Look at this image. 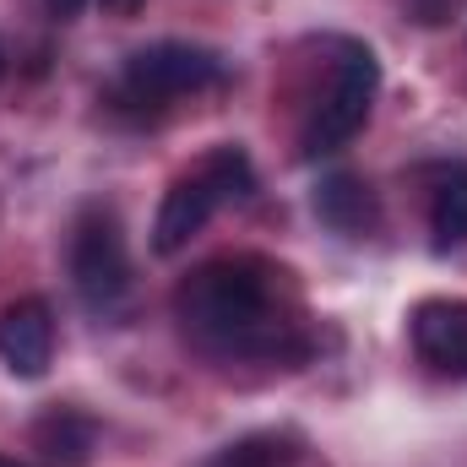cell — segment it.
<instances>
[{
	"instance_id": "obj_5",
	"label": "cell",
	"mask_w": 467,
	"mask_h": 467,
	"mask_svg": "<svg viewBox=\"0 0 467 467\" xmlns=\"http://www.w3.org/2000/svg\"><path fill=\"white\" fill-rule=\"evenodd\" d=\"M223 77V60L202 44H147L125 60L119 71V93L136 99V104H169V99H185V93H202Z\"/></svg>"
},
{
	"instance_id": "obj_2",
	"label": "cell",
	"mask_w": 467,
	"mask_h": 467,
	"mask_svg": "<svg viewBox=\"0 0 467 467\" xmlns=\"http://www.w3.org/2000/svg\"><path fill=\"white\" fill-rule=\"evenodd\" d=\"M250 185H255L250 158H244L239 147H213L191 174H180V180L169 185V196H163V207H158V218H152V250H158V255H180L196 234L207 229V218H213L223 202L250 196Z\"/></svg>"
},
{
	"instance_id": "obj_3",
	"label": "cell",
	"mask_w": 467,
	"mask_h": 467,
	"mask_svg": "<svg viewBox=\"0 0 467 467\" xmlns=\"http://www.w3.org/2000/svg\"><path fill=\"white\" fill-rule=\"evenodd\" d=\"M71 283H77L82 305L99 316H115L130 299V250H125L119 218L109 207L82 213V223L71 234Z\"/></svg>"
},
{
	"instance_id": "obj_4",
	"label": "cell",
	"mask_w": 467,
	"mask_h": 467,
	"mask_svg": "<svg viewBox=\"0 0 467 467\" xmlns=\"http://www.w3.org/2000/svg\"><path fill=\"white\" fill-rule=\"evenodd\" d=\"M375 93H380V60H375L364 44H343V60H337L332 93L316 104V115H310V125H305V158L337 152L353 130L369 119Z\"/></svg>"
},
{
	"instance_id": "obj_6",
	"label": "cell",
	"mask_w": 467,
	"mask_h": 467,
	"mask_svg": "<svg viewBox=\"0 0 467 467\" xmlns=\"http://www.w3.org/2000/svg\"><path fill=\"white\" fill-rule=\"evenodd\" d=\"M0 358L22 380H38L49 369V358H55V321H49L44 299H16V305L0 310Z\"/></svg>"
},
{
	"instance_id": "obj_12",
	"label": "cell",
	"mask_w": 467,
	"mask_h": 467,
	"mask_svg": "<svg viewBox=\"0 0 467 467\" xmlns=\"http://www.w3.org/2000/svg\"><path fill=\"white\" fill-rule=\"evenodd\" d=\"M44 5H49V16L71 22V16H82V5H88V0H44Z\"/></svg>"
},
{
	"instance_id": "obj_1",
	"label": "cell",
	"mask_w": 467,
	"mask_h": 467,
	"mask_svg": "<svg viewBox=\"0 0 467 467\" xmlns=\"http://www.w3.org/2000/svg\"><path fill=\"white\" fill-rule=\"evenodd\" d=\"M277 277L255 255H229L196 266L174 288V316L191 343L229 358H272L294 348V321L288 305L277 299Z\"/></svg>"
},
{
	"instance_id": "obj_7",
	"label": "cell",
	"mask_w": 467,
	"mask_h": 467,
	"mask_svg": "<svg viewBox=\"0 0 467 467\" xmlns=\"http://www.w3.org/2000/svg\"><path fill=\"white\" fill-rule=\"evenodd\" d=\"M413 348L441 375H467V305L462 299H424L413 310Z\"/></svg>"
},
{
	"instance_id": "obj_11",
	"label": "cell",
	"mask_w": 467,
	"mask_h": 467,
	"mask_svg": "<svg viewBox=\"0 0 467 467\" xmlns=\"http://www.w3.org/2000/svg\"><path fill=\"white\" fill-rule=\"evenodd\" d=\"M207 467H288V451H283L277 435H250V441H239L229 451H218Z\"/></svg>"
},
{
	"instance_id": "obj_14",
	"label": "cell",
	"mask_w": 467,
	"mask_h": 467,
	"mask_svg": "<svg viewBox=\"0 0 467 467\" xmlns=\"http://www.w3.org/2000/svg\"><path fill=\"white\" fill-rule=\"evenodd\" d=\"M0 467H22V462H11V457H0Z\"/></svg>"
},
{
	"instance_id": "obj_13",
	"label": "cell",
	"mask_w": 467,
	"mask_h": 467,
	"mask_svg": "<svg viewBox=\"0 0 467 467\" xmlns=\"http://www.w3.org/2000/svg\"><path fill=\"white\" fill-rule=\"evenodd\" d=\"M104 11H109V16H136L141 0H104Z\"/></svg>"
},
{
	"instance_id": "obj_15",
	"label": "cell",
	"mask_w": 467,
	"mask_h": 467,
	"mask_svg": "<svg viewBox=\"0 0 467 467\" xmlns=\"http://www.w3.org/2000/svg\"><path fill=\"white\" fill-rule=\"evenodd\" d=\"M0 71H5V49H0Z\"/></svg>"
},
{
	"instance_id": "obj_10",
	"label": "cell",
	"mask_w": 467,
	"mask_h": 467,
	"mask_svg": "<svg viewBox=\"0 0 467 467\" xmlns=\"http://www.w3.org/2000/svg\"><path fill=\"white\" fill-rule=\"evenodd\" d=\"M38 451H44L49 462L77 467L82 457H88V451H93V424H88L82 413L60 408V413H49V419L38 424Z\"/></svg>"
},
{
	"instance_id": "obj_9",
	"label": "cell",
	"mask_w": 467,
	"mask_h": 467,
	"mask_svg": "<svg viewBox=\"0 0 467 467\" xmlns=\"http://www.w3.org/2000/svg\"><path fill=\"white\" fill-rule=\"evenodd\" d=\"M430 229H435V244L451 250V244H467V163H451L435 174V191H430Z\"/></svg>"
},
{
	"instance_id": "obj_8",
	"label": "cell",
	"mask_w": 467,
	"mask_h": 467,
	"mask_svg": "<svg viewBox=\"0 0 467 467\" xmlns=\"http://www.w3.org/2000/svg\"><path fill=\"white\" fill-rule=\"evenodd\" d=\"M316 213H321V223H332L337 234H364L375 223V196H369L364 180L332 174V180L316 191Z\"/></svg>"
}]
</instances>
